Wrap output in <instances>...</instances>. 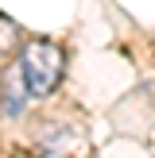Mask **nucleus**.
Returning <instances> with one entry per match:
<instances>
[{"label":"nucleus","mask_w":155,"mask_h":158,"mask_svg":"<svg viewBox=\"0 0 155 158\" xmlns=\"http://www.w3.org/2000/svg\"><path fill=\"white\" fill-rule=\"evenodd\" d=\"M20 73L27 81L31 100H46L54 89H58L62 73H66V54H62L58 43L51 39H27L20 50Z\"/></svg>","instance_id":"f257e3e1"},{"label":"nucleus","mask_w":155,"mask_h":158,"mask_svg":"<svg viewBox=\"0 0 155 158\" xmlns=\"http://www.w3.org/2000/svg\"><path fill=\"white\" fill-rule=\"evenodd\" d=\"M27 100H31V93H27L23 73H20V69H8V73H4V93H0V108H4L8 116H23Z\"/></svg>","instance_id":"f03ea898"},{"label":"nucleus","mask_w":155,"mask_h":158,"mask_svg":"<svg viewBox=\"0 0 155 158\" xmlns=\"http://www.w3.org/2000/svg\"><path fill=\"white\" fill-rule=\"evenodd\" d=\"M0 112H4V108H0Z\"/></svg>","instance_id":"20e7f679"},{"label":"nucleus","mask_w":155,"mask_h":158,"mask_svg":"<svg viewBox=\"0 0 155 158\" xmlns=\"http://www.w3.org/2000/svg\"><path fill=\"white\" fill-rule=\"evenodd\" d=\"M16 46H20V27H16L8 15H0V58H8Z\"/></svg>","instance_id":"7ed1b4c3"}]
</instances>
